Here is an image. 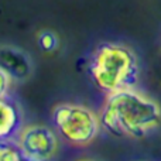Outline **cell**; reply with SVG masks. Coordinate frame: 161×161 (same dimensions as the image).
Returning <instances> with one entry per match:
<instances>
[{
    "label": "cell",
    "mask_w": 161,
    "mask_h": 161,
    "mask_svg": "<svg viewBox=\"0 0 161 161\" xmlns=\"http://www.w3.org/2000/svg\"><path fill=\"white\" fill-rule=\"evenodd\" d=\"M100 126L120 139L140 140L161 126V106L134 88L109 93L99 114Z\"/></svg>",
    "instance_id": "obj_1"
},
{
    "label": "cell",
    "mask_w": 161,
    "mask_h": 161,
    "mask_svg": "<svg viewBox=\"0 0 161 161\" xmlns=\"http://www.w3.org/2000/svg\"><path fill=\"white\" fill-rule=\"evenodd\" d=\"M92 83L105 93L134 88L139 80V58L131 48L119 42H102L88 61Z\"/></svg>",
    "instance_id": "obj_2"
},
{
    "label": "cell",
    "mask_w": 161,
    "mask_h": 161,
    "mask_svg": "<svg viewBox=\"0 0 161 161\" xmlns=\"http://www.w3.org/2000/svg\"><path fill=\"white\" fill-rule=\"evenodd\" d=\"M53 125L58 136L71 146H88L100 130L99 116L92 109L76 103H61L53 110Z\"/></svg>",
    "instance_id": "obj_3"
},
{
    "label": "cell",
    "mask_w": 161,
    "mask_h": 161,
    "mask_svg": "<svg viewBox=\"0 0 161 161\" xmlns=\"http://www.w3.org/2000/svg\"><path fill=\"white\" fill-rule=\"evenodd\" d=\"M16 142L28 161H53L59 146L58 133L42 125L23 126Z\"/></svg>",
    "instance_id": "obj_4"
},
{
    "label": "cell",
    "mask_w": 161,
    "mask_h": 161,
    "mask_svg": "<svg viewBox=\"0 0 161 161\" xmlns=\"http://www.w3.org/2000/svg\"><path fill=\"white\" fill-rule=\"evenodd\" d=\"M0 69L13 80H25L33 72V64L23 50L14 45H0Z\"/></svg>",
    "instance_id": "obj_5"
},
{
    "label": "cell",
    "mask_w": 161,
    "mask_h": 161,
    "mask_svg": "<svg viewBox=\"0 0 161 161\" xmlns=\"http://www.w3.org/2000/svg\"><path fill=\"white\" fill-rule=\"evenodd\" d=\"M23 127L19 105L8 96L0 97V140H16Z\"/></svg>",
    "instance_id": "obj_6"
},
{
    "label": "cell",
    "mask_w": 161,
    "mask_h": 161,
    "mask_svg": "<svg viewBox=\"0 0 161 161\" xmlns=\"http://www.w3.org/2000/svg\"><path fill=\"white\" fill-rule=\"evenodd\" d=\"M23 154L16 140H0V161H21Z\"/></svg>",
    "instance_id": "obj_7"
},
{
    "label": "cell",
    "mask_w": 161,
    "mask_h": 161,
    "mask_svg": "<svg viewBox=\"0 0 161 161\" xmlns=\"http://www.w3.org/2000/svg\"><path fill=\"white\" fill-rule=\"evenodd\" d=\"M58 37L55 33L50 30H42L40 31L38 37H37V44L38 48L42 53H53L58 48Z\"/></svg>",
    "instance_id": "obj_8"
},
{
    "label": "cell",
    "mask_w": 161,
    "mask_h": 161,
    "mask_svg": "<svg viewBox=\"0 0 161 161\" xmlns=\"http://www.w3.org/2000/svg\"><path fill=\"white\" fill-rule=\"evenodd\" d=\"M11 80L13 79H11L4 71L0 69V97L7 96V92H8V89H10Z\"/></svg>",
    "instance_id": "obj_9"
},
{
    "label": "cell",
    "mask_w": 161,
    "mask_h": 161,
    "mask_svg": "<svg viewBox=\"0 0 161 161\" xmlns=\"http://www.w3.org/2000/svg\"><path fill=\"white\" fill-rule=\"evenodd\" d=\"M78 161H95V160H89V158H83V160H78Z\"/></svg>",
    "instance_id": "obj_10"
},
{
    "label": "cell",
    "mask_w": 161,
    "mask_h": 161,
    "mask_svg": "<svg viewBox=\"0 0 161 161\" xmlns=\"http://www.w3.org/2000/svg\"><path fill=\"white\" fill-rule=\"evenodd\" d=\"M21 161H28V160H25V158H24V157H23V160H21Z\"/></svg>",
    "instance_id": "obj_11"
}]
</instances>
